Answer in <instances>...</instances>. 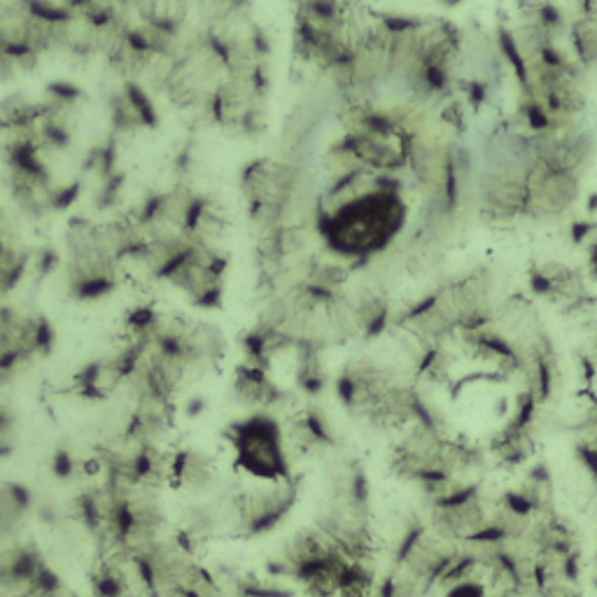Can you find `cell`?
I'll use <instances>...</instances> for the list:
<instances>
[{"label": "cell", "mask_w": 597, "mask_h": 597, "mask_svg": "<svg viewBox=\"0 0 597 597\" xmlns=\"http://www.w3.org/2000/svg\"><path fill=\"white\" fill-rule=\"evenodd\" d=\"M234 399L243 408H248L250 413H268L273 416V410L283 408L287 404V392H283L280 387L268 378L266 369L252 366V364H243L234 376Z\"/></svg>", "instance_id": "obj_5"}, {"label": "cell", "mask_w": 597, "mask_h": 597, "mask_svg": "<svg viewBox=\"0 0 597 597\" xmlns=\"http://www.w3.org/2000/svg\"><path fill=\"white\" fill-rule=\"evenodd\" d=\"M66 285L73 299L98 301L121 280L119 250L108 222L70 219L66 229Z\"/></svg>", "instance_id": "obj_1"}, {"label": "cell", "mask_w": 597, "mask_h": 597, "mask_svg": "<svg viewBox=\"0 0 597 597\" xmlns=\"http://www.w3.org/2000/svg\"><path fill=\"white\" fill-rule=\"evenodd\" d=\"M296 485L292 478L266 483V488L252 490L231 499V520L241 537H254L273 530L292 511L296 501Z\"/></svg>", "instance_id": "obj_3"}, {"label": "cell", "mask_w": 597, "mask_h": 597, "mask_svg": "<svg viewBox=\"0 0 597 597\" xmlns=\"http://www.w3.org/2000/svg\"><path fill=\"white\" fill-rule=\"evenodd\" d=\"M168 485L192 497L208 495L217 485V465L210 455L194 448L177 450L170 455Z\"/></svg>", "instance_id": "obj_6"}, {"label": "cell", "mask_w": 597, "mask_h": 597, "mask_svg": "<svg viewBox=\"0 0 597 597\" xmlns=\"http://www.w3.org/2000/svg\"><path fill=\"white\" fill-rule=\"evenodd\" d=\"M441 597H490L485 579H465L441 588Z\"/></svg>", "instance_id": "obj_7"}, {"label": "cell", "mask_w": 597, "mask_h": 597, "mask_svg": "<svg viewBox=\"0 0 597 597\" xmlns=\"http://www.w3.org/2000/svg\"><path fill=\"white\" fill-rule=\"evenodd\" d=\"M226 439L236 452V465L250 476L266 483L292 478L283 429L273 416L250 413L226 429Z\"/></svg>", "instance_id": "obj_2"}, {"label": "cell", "mask_w": 597, "mask_h": 597, "mask_svg": "<svg viewBox=\"0 0 597 597\" xmlns=\"http://www.w3.org/2000/svg\"><path fill=\"white\" fill-rule=\"evenodd\" d=\"M110 121L117 133H135L154 128L157 112H154L152 98L143 89V84L126 79L110 96Z\"/></svg>", "instance_id": "obj_4"}, {"label": "cell", "mask_w": 597, "mask_h": 597, "mask_svg": "<svg viewBox=\"0 0 597 597\" xmlns=\"http://www.w3.org/2000/svg\"><path fill=\"white\" fill-rule=\"evenodd\" d=\"M0 234H3V226H0Z\"/></svg>", "instance_id": "obj_8"}]
</instances>
